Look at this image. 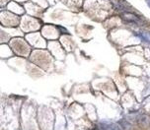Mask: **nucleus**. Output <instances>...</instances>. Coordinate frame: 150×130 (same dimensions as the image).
Instances as JSON below:
<instances>
[{
  "mask_svg": "<svg viewBox=\"0 0 150 130\" xmlns=\"http://www.w3.org/2000/svg\"><path fill=\"white\" fill-rule=\"evenodd\" d=\"M137 122L141 128H148L150 126V116L147 115H140L137 119Z\"/></svg>",
  "mask_w": 150,
  "mask_h": 130,
  "instance_id": "f257e3e1",
  "label": "nucleus"
},
{
  "mask_svg": "<svg viewBox=\"0 0 150 130\" xmlns=\"http://www.w3.org/2000/svg\"><path fill=\"white\" fill-rule=\"evenodd\" d=\"M124 19L127 23L133 24V25H136L138 23V18H136L134 15L130 14V13H125L124 15Z\"/></svg>",
  "mask_w": 150,
  "mask_h": 130,
  "instance_id": "f03ea898",
  "label": "nucleus"
},
{
  "mask_svg": "<svg viewBox=\"0 0 150 130\" xmlns=\"http://www.w3.org/2000/svg\"><path fill=\"white\" fill-rule=\"evenodd\" d=\"M102 126L104 127L106 130H122L120 128V126L117 123H112V122H103L101 123Z\"/></svg>",
  "mask_w": 150,
  "mask_h": 130,
  "instance_id": "7ed1b4c3",
  "label": "nucleus"
},
{
  "mask_svg": "<svg viewBox=\"0 0 150 130\" xmlns=\"http://www.w3.org/2000/svg\"><path fill=\"white\" fill-rule=\"evenodd\" d=\"M117 124L120 126V128L122 130H131L132 129V125L128 122L127 120H125V119H122V120H120Z\"/></svg>",
  "mask_w": 150,
  "mask_h": 130,
  "instance_id": "20e7f679",
  "label": "nucleus"
},
{
  "mask_svg": "<svg viewBox=\"0 0 150 130\" xmlns=\"http://www.w3.org/2000/svg\"><path fill=\"white\" fill-rule=\"evenodd\" d=\"M137 36L142 39V41L148 42L150 44V33H147V32H140Z\"/></svg>",
  "mask_w": 150,
  "mask_h": 130,
  "instance_id": "39448f33",
  "label": "nucleus"
},
{
  "mask_svg": "<svg viewBox=\"0 0 150 130\" xmlns=\"http://www.w3.org/2000/svg\"><path fill=\"white\" fill-rule=\"evenodd\" d=\"M94 130H106V129L104 128L103 126H102V124H100V125H99V126L95 127V128H94Z\"/></svg>",
  "mask_w": 150,
  "mask_h": 130,
  "instance_id": "423d86ee",
  "label": "nucleus"
},
{
  "mask_svg": "<svg viewBox=\"0 0 150 130\" xmlns=\"http://www.w3.org/2000/svg\"><path fill=\"white\" fill-rule=\"evenodd\" d=\"M58 29H59V30H60L61 32L63 31V32H65V33L67 34V31H66V30H65V29H64V28H60V27H58Z\"/></svg>",
  "mask_w": 150,
  "mask_h": 130,
  "instance_id": "0eeeda50",
  "label": "nucleus"
},
{
  "mask_svg": "<svg viewBox=\"0 0 150 130\" xmlns=\"http://www.w3.org/2000/svg\"><path fill=\"white\" fill-rule=\"evenodd\" d=\"M147 1V3H148V5H150V0H146Z\"/></svg>",
  "mask_w": 150,
  "mask_h": 130,
  "instance_id": "6e6552de",
  "label": "nucleus"
}]
</instances>
